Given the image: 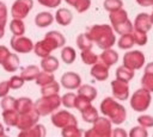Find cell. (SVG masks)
<instances>
[{"instance_id": "cell-41", "label": "cell", "mask_w": 153, "mask_h": 137, "mask_svg": "<svg viewBox=\"0 0 153 137\" xmlns=\"http://www.w3.org/2000/svg\"><path fill=\"white\" fill-rule=\"evenodd\" d=\"M0 106L2 110H12L16 108V99L13 96H10L8 94L1 98L0 101Z\"/></svg>"}, {"instance_id": "cell-8", "label": "cell", "mask_w": 153, "mask_h": 137, "mask_svg": "<svg viewBox=\"0 0 153 137\" xmlns=\"http://www.w3.org/2000/svg\"><path fill=\"white\" fill-rule=\"evenodd\" d=\"M51 123L54 126L62 129L67 125H72V124H78L76 118L74 114H72L71 112L66 111V110H60V111H54L51 113Z\"/></svg>"}, {"instance_id": "cell-49", "label": "cell", "mask_w": 153, "mask_h": 137, "mask_svg": "<svg viewBox=\"0 0 153 137\" xmlns=\"http://www.w3.org/2000/svg\"><path fill=\"white\" fill-rule=\"evenodd\" d=\"M42 6H45V7H49V8H55L57 7L62 0H37Z\"/></svg>"}, {"instance_id": "cell-34", "label": "cell", "mask_w": 153, "mask_h": 137, "mask_svg": "<svg viewBox=\"0 0 153 137\" xmlns=\"http://www.w3.org/2000/svg\"><path fill=\"white\" fill-rule=\"evenodd\" d=\"M55 80V76H54V74L53 73H49V71H41L39 70V73L37 74V76H36V79H35V82H36V85H38V86H44V85H47V83H49V82H53Z\"/></svg>"}, {"instance_id": "cell-4", "label": "cell", "mask_w": 153, "mask_h": 137, "mask_svg": "<svg viewBox=\"0 0 153 137\" xmlns=\"http://www.w3.org/2000/svg\"><path fill=\"white\" fill-rule=\"evenodd\" d=\"M33 104H35V108L37 110L39 116H48V114H51L54 111H56L60 107L61 98L59 96V94L42 95Z\"/></svg>"}, {"instance_id": "cell-37", "label": "cell", "mask_w": 153, "mask_h": 137, "mask_svg": "<svg viewBox=\"0 0 153 137\" xmlns=\"http://www.w3.org/2000/svg\"><path fill=\"white\" fill-rule=\"evenodd\" d=\"M60 91V85L54 80L53 82H49L44 86H41V94L42 95H53V94H59Z\"/></svg>"}, {"instance_id": "cell-51", "label": "cell", "mask_w": 153, "mask_h": 137, "mask_svg": "<svg viewBox=\"0 0 153 137\" xmlns=\"http://www.w3.org/2000/svg\"><path fill=\"white\" fill-rule=\"evenodd\" d=\"M10 54V50L5 46V45H0V64H1V62L6 58V56Z\"/></svg>"}, {"instance_id": "cell-22", "label": "cell", "mask_w": 153, "mask_h": 137, "mask_svg": "<svg viewBox=\"0 0 153 137\" xmlns=\"http://www.w3.org/2000/svg\"><path fill=\"white\" fill-rule=\"evenodd\" d=\"M33 107H35L33 101L27 96H20L18 99H16V111L18 112V114L29 112Z\"/></svg>"}, {"instance_id": "cell-54", "label": "cell", "mask_w": 153, "mask_h": 137, "mask_svg": "<svg viewBox=\"0 0 153 137\" xmlns=\"http://www.w3.org/2000/svg\"><path fill=\"white\" fill-rule=\"evenodd\" d=\"M5 36V25L4 24H0V39Z\"/></svg>"}, {"instance_id": "cell-9", "label": "cell", "mask_w": 153, "mask_h": 137, "mask_svg": "<svg viewBox=\"0 0 153 137\" xmlns=\"http://www.w3.org/2000/svg\"><path fill=\"white\" fill-rule=\"evenodd\" d=\"M145 63V55L140 50H131L124 54L123 56V66L136 70L143 67Z\"/></svg>"}, {"instance_id": "cell-29", "label": "cell", "mask_w": 153, "mask_h": 137, "mask_svg": "<svg viewBox=\"0 0 153 137\" xmlns=\"http://www.w3.org/2000/svg\"><path fill=\"white\" fill-rule=\"evenodd\" d=\"M10 30L13 33V36H22L25 33V24L23 19L13 18L10 21Z\"/></svg>"}, {"instance_id": "cell-42", "label": "cell", "mask_w": 153, "mask_h": 137, "mask_svg": "<svg viewBox=\"0 0 153 137\" xmlns=\"http://www.w3.org/2000/svg\"><path fill=\"white\" fill-rule=\"evenodd\" d=\"M122 5H123L122 0H105L104 4H103L104 8L106 11H109V12L116 11L118 8H122Z\"/></svg>"}, {"instance_id": "cell-28", "label": "cell", "mask_w": 153, "mask_h": 137, "mask_svg": "<svg viewBox=\"0 0 153 137\" xmlns=\"http://www.w3.org/2000/svg\"><path fill=\"white\" fill-rule=\"evenodd\" d=\"M109 19H110V23H111V26L121 23V21H124L126 19H128V13L126 10L123 8H118L116 11H112L110 12L109 14Z\"/></svg>"}, {"instance_id": "cell-2", "label": "cell", "mask_w": 153, "mask_h": 137, "mask_svg": "<svg viewBox=\"0 0 153 137\" xmlns=\"http://www.w3.org/2000/svg\"><path fill=\"white\" fill-rule=\"evenodd\" d=\"M66 43L65 36L59 31H49L45 33L44 38L42 41H38L36 44H33V52L38 57H45L51 54L53 50L62 48Z\"/></svg>"}, {"instance_id": "cell-6", "label": "cell", "mask_w": 153, "mask_h": 137, "mask_svg": "<svg viewBox=\"0 0 153 137\" xmlns=\"http://www.w3.org/2000/svg\"><path fill=\"white\" fill-rule=\"evenodd\" d=\"M92 129L87 130L84 135L87 137H110L111 136V122L106 117H98L93 123Z\"/></svg>"}, {"instance_id": "cell-23", "label": "cell", "mask_w": 153, "mask_h": 137, "mask_svg": "<svg viewBox=\"0 0 153 137\" xmlns=\"http://www.w3.org/2000/svg\"><path fill=\"white\" fill-rule=\"evenodd\" d=\"M78 96H81L84 99L92 101L97 96V89L91 85H82V86L80 85L78 87Z\"/></svg>"}, {"instance_id": "cell-44", "label": "cell", "mask_w": 153, "mask_h": 137, "mask_svg": "<svg viewBox=\"0 0 153 137\" xmlns=\"http://www.w3.org/2000/svg\"><path fill=\"white\" fill-rule=\"evenodd\" d=\"M129 136L130 137H147L148 136V132H147L146 127L139 125V126L131 127V130L129 132Z\"/></svg>"}, {"instance_id": "cell-14", "label": "cell", "mask_w": 153, "mask_h": 137, "mask_svg": "<svg viewBox=\"0 0 153 137\" xmlns=\"http://www.w3.org/2000/svg\"><path fill=\"white\" fill-rule=\"evenodd\" d=\"M90 73L93 79H96L98 81H105L109 77V67L105 66L102 61H97L96 63L92 64Z\"/></svg>"}, {"instance_id": "cell-52", "label": "cell", "mask_w": 153, "mask_h": 137, "mask_svg": "<svg viewBox=\"0 0 153 137\" xmlns=\"http://www.w3.org/2000/svg\"><path fill=\"white\" fill-rule=\"evenodd\" d=\"M111 136H122V137H124V136H127V132L123 130V129H121V127H117V129H115V130H112L111 131Z\"/></svg>"}, {"instance_id": "cell-56", "label": "cell", "mask_w": 153, "mask_h": 137, "mask_svg": "<svg viewBox=\"0 0 153 137\" xmlns=\"http://www.w3.org/2000/svg\"><path fill=\"white\" fill-rule=\"evenodd\" d=\"M65 1H66V2L68 4V5H71V6H73V5H74V4H75V2L78 1V0H65Z\"/></svg>"}, {"instance_id": "cell-3", "label": "cell", "mask_w": 153, "mask_h": 137, "mask_svg": "<svg viewBox=\"0 0 153 137\" xmlns=\"http://www.w3.org/2000/svg\"><path fill=\"white\" fill-rule=\"evenodd\" d=\"M100 112L111 122V124L120 125L127 118V111L124 106L117 102L114 98H105L100 102Z\"/></svg>"}, {"instance_id": "cell-25", "label": "cell", "mask_w": 153, "mask_h": 137, "mask_svg": "<svg viewBox=\"0 0 153 137\" xmlns=\"http://www.w3.org/2000/svg\"><path fill=\"white\" fill-rule=\"evenodd\" d=\"M38 73H39V68L35 64H30L25 68H22L20 76L24 79V81H32L36 79Z\"/></svg>"}, {"instance_id": "cell-35", "label": "cell", "mask_w": 153, "mask_h": 137, "mask_svg": "<svg viewBox=\"0 0 153 137\" xmlns=\"http://www.w3.org/2000/svg\"><path fill=\"white\" fill-rule=\"evenodd\" d=\"M61 135L63 137H80L82 135V131L78 127V124H72L62 127Z\"/></svg>"}, {"instance_id": "cell-11", "label": "cell", "mask_w": 153, "mask_h": 137, "mask_svg": "<svg viewBox=\"0 0 153 137\" xmlns=\"http://www.w3.org/2000/svg\"><path fill=\"white\" fill-rule=\"evenodd\" d=\"M39 117H41L39 113H38L37 110L33 107V108L30 110L29 112L20 113V114L18 116V120H17L16 126H17L19 130L29 129L30 126H32V125H35L36 123H38Z\"/></svg>"}, {"instance_id": "cell-1", "label": "cell", "mask_w": 153, "mask_h": 137, "mask_svg": "<svg viewBox=\"0 0 153 137\" xmlns=\"http://www.w3.org/2000/svg\"><path fill=\"white\" fill-rule=\"evenodd\" d=\"M87 36L100 49H109L116 43V37L112 27L108 24H96L87 29Z\"/></svg>"}, {"instance_id": "cell-38", "label": "cell", "mask_w": 153, "mask_h": 137, "mask_svg": "<svg viewBox=\"0 0 153 137\" xmlns=\"http://www.w3.org/2000/svg\"><path fill=\"white\" fill-rule=\"evenodd\" d=\"M131 36H133V39H134V43L142 46V45H146L147 43V33L143 32V31H140V30H136V29H133V31L130 32Z\"/></svg>"}, {"instance_id": "cell-48", "label": "cell", "mask_w": 153, "mask_h": 137, "mask_svg": "<svg viewBox=\"0 0 153 137\" xmlns=\"http://www.w3.org/2000/svg\"><path fill=\"white\" fill-rule=\"evenodd\" d=\"M7 7L5 5V2L0 1V24H4L6 25V21H7Z\"/></svg>"}, {"instance_id": "cell-10", "label": "cell", "mask_w": 153, "mask_h": 137, "mask_svg": "<svg viewBox=\"0 0 153 137\" xmlns=\"http://www.w3.org/2000/svg\"><path fill=\"white\" fill-rule=\"evenodd\" d=\"M33 7V0H16L11 7V15L17 19H24Z\"/></svg>"}, {"instance_id": "cell-5", "label": "cell", "mask_w": 153, "mask_h": 137, "mask_svg": "<svg viewBox=\"0 0 153 137\" xmlns=\"http://www.w3.org/2000/svg\"><path fill=\"white\" fill-rule=\"evenodd\" d=\"M151 92L146 88H140L134 92V94L130 98V107L136 112H143L146 111L151 105Z\"/></svg>"}, {"instance_id": "cell-18", "label": "cell", "mask_w": 153, "mask_h": 137, "mask_svg": "<svg viewBox=\"0 0 153 137\" xmlns=\"http://www.w3.org/2000/svg\"><path fill=\"white\" fill-rule=\"evenodd\" d=\"M141 85L149 92H153V62L145 67V73L141 77Z\"/></svg>"}, {"instance_id": "cell-53", "label": "cell", "mask_w": 153, "mask_h": 137, "mask_svg": "<svg viewBox=\"0 0 153 137\" xmlns=\"http://www.w3.org/2000/svg\"><path fill=\"white\" fill-rule=\"evenodd\" d=\"M136 2H137L140 6H145V7L153 6V0H136Z\"/></svg>"}, {"instance_id": "cell-16", "label": "cell", "mask_w": 153, "mask_h": 137, "mask_svg": "<svg viewBox=\"0 0 153 137\" xmlns=\"http://www.w3.org/2000/svg\"><path fill=\"white\" fill-rule=\"evenodd\" d=\"M134 29L147 32L151 30L152 27V21H151V17L148 13H139L134 20Z\"/></svg>"}, {"instance_id": "cell-31", "label": "cell", "mask_w": 153, "mask_h": 137, "mask_svg": "<svg viewBox=\"0 0 153 137\" xmlns=\"http://www.w3.org/2000/svg\"><path fill=\"white\" fill-rule=\"evenodd\" d=\"M112 30L116 32V33H120V35H124V33H130L134 29L133 26V23L129 20V19H126L124 21H121L114 26H111Z\"/></svg>"}, {"instance_id": "cell-7", "label": "cell", "mask_w": 153, "mask_h": 137, "mask_svg": "<svg viewBox=\"0 0 153 137\" xmlns=\"http://www.w3.org/2000/svg\"><path fill=\"white\" fill-rule=\"evenodd\" d=\"M10 45L13 49V51L18 54H29L33 49V42L29 37H25L24 35L12 36L10 39Z\"/></svg>"}, {"instance_id": "cell-36", "label": "cell", "mask_w": 153, "mask_h": 137, "mask_svg": "<svg viewBox=\"0 0 153 137\" xmlns=\"http://www.w3.org/2000/svg\"><path fill=\"white\" fill-rule=\"evenodd\" d=\"M134 39H133V36L131 33H124V35H121L118 42H117V45L120 49H123V50H128L130 48H133L134 45Z\"/></svg>"}, {"instance_id": "cell-26", "label": "cell", "mask_w": 153, "mask_h": 137, "mask_svg": "<svg viewBox=\"0 0 153 137\" xmlns=\"http://www.w3.org/2000/svg\"><path fill=\"white\" fill-rule=\"evenodd\" d=\"M1 116H2V119L7 126H16L19 114L16 111V108H12V110H2Z\"/></svg>"}, {"instance_id": "cell-46", "label": "cell", "mask_w": 153, "mask_h": 137, "mask_svg": "<svg viewBox=\"0 0 153 137\" xmlns=\"http://www.w3.org/2000/svg\"><path fill=\"white\" fill-rule=\"evenodd\" d=\"M90 6H91V0H78L74 5H73V7L76 10V12H79V13H82V12H85V11H87L88 8H90Z\"/></svg>"}, {"instance_id": "cell-13", "label": "cell", "mask_w": 153, "mask_h": 137, "mask_svg": "<svg viewBox=\"0 0 153 137\" xmlns=\"http://www.w3.org/2000/svg\"><path fill=\"white\" fill-rule=\"evenodd\" d=\"M61 85L66 89H76L81 85V77L76 73L67 71L61 76Z\"/></svg>"}, {"instance_id": "cell-24", "label": "cell", "mask_w": 153, "mask_h": 137, "mask_svg": "<svg viewBox=\"0 0 153 137\" xmlns=\"http://www.w3.org/2000/svg\"><path fill=\"white\" fill-rule=\"evenodd\" d=\"M54 21V15L50 12H39L35 17V24L38 27H47Z\"/></svg>"}, {"instance_id": "cell-19", "label": "cell", "mask_w": 153, "mask_h": 137, "mask_svg": "<svg viewBox=\"0 0 153 137\" xmlns=\"http://www.w3.org/2000/svg\"><path fill=\"white\" fill-rule=\"evenodd\" d=\"M54 19L57 21L59 25H62V26H67L72 23L73 20V14L67 8H59L55 13V17Z\"/></svg>"}, {"instance_id": "cell-40", "label": "cell", "mask_w": 153, "mask_h": 137, "mask_svg": "<svg viewBox=\"0 0 153 137\" xmlns=\"http://www.w3.org/2000/svg\"><path fill=\"white\" fill-rule=\"evenodd\" d=\"M81 60L85 64H93L98 61V56L96 54H93L91 51V49L88 50H81Z\"/></svg>"}, {"instance_id": "cell-21", "label": "cell", "mask_w": 153, "mask_h": 137, "mask_svg": "<svg viewBox=\"0 0 153 137\" xmlns=\"http://www.w3.org/2000/svg\"><path fill=\"white\" fill-rule=\"evenodd\" d=\"M59 66H60L59 60L55 56L48 55L45 57H42V61H41V68H42V70L49 71V73H54L55 70L59 69Z\"/></svg>"}, {"instance_id": "cell-12", "label": "cell", "mask_w": 153, "mask_h": 137, "mask_svg": "<svg viewBox=\"0 0 153 137\" xmlns=\"http://www.w3.org/2000/svg\"><path fill=\"white\" fill-rule=\"evenodd\" d=\"M111 91H112V95L117 100H127L129 98L128 82H124V81L116 79V80L111 81Z\"/></svg>"}, {"instance_id": "cell-57", "label": "cell", "mask_w": 153, "mask_h": 137, "mask_svg": "<svg viewBox=\"0 0 153 137\" xmlns=\"http://www.w3.org/2000/svg\"><path fill=\"white\" fill-rule=\"evenodd\" d=\"M149 17H151V21H152V25H153V12H152V14Z\"/></svg>"}, {"instance_id": "cell-47", "label": "cell", "mask_w": 153, "mask_h": 137, "mask_svg": "<svg viewBox=\"0 0 153 137\" xmlns=\"http://www.w3.org/2000/svg\"><path fill=\"white\" fill-rule=\"evenodd\" d=\"M88 105H91V101L87 100V99H84L81 96H78L76 95V99H75V108L79 110V111H82L84 108H86Z\"/></svg>"}, {"instance_id": "cell-32", "label": "cell", "mask_w": 153, "mask_h": 137, "mask_svg": "<svg viewBox=\"0 0 153 137\" xmlns=\"http://www.w3.org/2000/svg\"><path fill=\"white\" fill-rule=\"evenodd\" d=\"M76 46L80 50H88V49H92L93 42L91 41V38L87 36L86 32L85 33H80L76 37Z\"/></svg>"}, {"instance_id": "cell-39", "label": "cell", "mask_w": 153, "mask_h": 137, "mask_svg": "<svg viewBox=\"0 0 153 137\" xmlns=\"http://www.w3.org/2000/svg\"><path fill=\"white\" fill-rule=\"evenodd\" d=\"M75 99H76V95L74 93H72V92L66 93L61 98V105H63L66 108H74V106H75Z\"/></svg>"}, {"instance_id": "cell-33", "label": "cell", "mask_w": 153, "mask_h": 137, "mask_svg": "<svg viewBox=\"0 0 153 137\" xmlns=\"http://www.w3.org/2000/svg\"><path fill=\"white\" fill-rule=\"evenodd\" d=\"M75 50L72 46H63L61 50V60L66 64H72L75 61Z\"/></svg>"}, {"instance_id": "cell-45", "label": "cell", "mask_w": 153, "mask_h": 137, "mask_svg": "<svg viewBox=\"0 0 153 137\" xmlns=\"http://www.w3.org/2000/svg\"><path fill=\"white\" fill-rule=\"evenodd\" d=\"M137 123L139 125L143 127H153V117L148 114H142L137 117Z\"/></svg>"}, {"instance_id": "cell-55", "label": "cell", "mask_w": 153, "mask_h": 137, "mask_svg": "<svg viewBox=\"0 0 153 137\" xmlns=\"http://www.w3.org/2000/svg\"><path fill=\"white\" fill-rule=\"evenodd\" d=\"M5 135V129H4V125L0 123V137Z\"/></svg>"}, {"instance_id": "cell-15", "label": "cell", "mask_w": 153, "mask_h": 137, "mask_svg": "<svg viewBox=\"0 0 153 137\" xmlns=\"http://www.w3.org/2000/svg\"><path fill=\"white\" fill-rule=\"evenodd\" d=\"M19 64H20V60H19L18 55L14 54V52H10L6 56V58L1 62L2 68L7 73H14V71H17L18 68H19Z\"/></svg>"}, {"instance_id": "cell-30", "label": "cell", "mask_w": 153, "mask_h": 137, "mask_svg": "<svg viewBox=\"0 0 153 137\" xmlns=\"http://www.w3.org/2000/svg\"><path fill=\"white\" fill-rule=\"evenodd\" d=\"M81 113V117L82 119L86 122V123H93L97 118H98V111L94 106L92 105H88L86 108H84L82 111H80Z\"/></svg>"}, {"instance_id": "cell-43", "label": "cell", "mask_w": 153, "mask_h": 137, "mask_svg": "<svg viewBox=\"0 0 153 137\" xmlns=\"http://www.w3.org/2000/svg\"><path fill=\"white\" fill-rule=\"evenodd\" d=\"M24 82L25 81H24V79L20 75H13L8 80V85H10L11 89H19L20 87H23Z\"/></svg>"}, {"instance_id": "cell-20", "label": "cell", "mask_w": 153, "mask_h": 137, "mask_svg": "<svg viewBox=\"0 0 153 137\" xmlns=\"http://www.w3.org/2000/svg\"><path fill=\"white\" fill-rule=\"evenodd\" d=\"M105 66H108L109 68L111 66H114L117 61H118V52H116L115 50H112L111 48L109 49H104L103 52L100 54V56L98 57Z\"/></svg>"}, {"instance_id": "cell-17", "label": "cell", "mask_w": 153, "mask_h": 137, "mask_svg": "<svg viewBox=\"0 0 153 137\" xmlns=\"http://www.w3.org/2000/svg\"><path fill=\"white\" fill-rule=\"evenodd\" d=\"M45 133L47 132H45L44 125L36 123L35 125L30 126L29 129L20 130L19 136L20 137H43V136H45Z\"/></svg>"}, {"instance_id": "cell-50", "label": "cell", "mask_w": 153, "mask_h": 137, "mask_svg": "<svg viewBox=\"0 0 153 137\" xmlns=\"http://www.w3.org/2000/svg\"><path fill=\"white\" fill-rule=\"evenodd\" d=\"M10 85H8V81H1L0 82V98L5 96L8 94L10 92Z\"/></svg>"}, {"instance_id": "cell-27", "label": "cell", "mask_w": 153, "mask_h": 137, "mask_svg": "<svg viewBox=\"0 0 153 137\" xmlns=\"http://www.w3.org/2000/svg\"><path fill=\"white\" fill-rule=\"evenodd\" d=\"M134 77V70L126 67V66H121L116 69V79L124 81V82H129L131 79Z\"/></svg>"}]
</instances>
